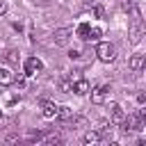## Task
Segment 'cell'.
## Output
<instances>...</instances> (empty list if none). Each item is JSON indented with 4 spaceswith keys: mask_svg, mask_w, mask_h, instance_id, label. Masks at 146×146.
Masks as SVG:
<instances>
[{
    "mask_svg": "<svg viewBox=\"0 0 146 146\" xmlns=\"http://www.w3.org/2000/svg\"><path fill=\"white\" fill-rule=\"evenodd\" d=\"M144 121H146V112L139 110V112L128 114V116L121 121V128H123L125 132H130V130H144Z\"/></svg>",
    "mask_w": 146,
    "mask_h": 146,
    "instance_id": "6da1fadb",
    "label": "cell"
},
{
    "mask_svg": "<svg viewBox=\"0 0 146 146\" xmlns=\"http://www.w3.org/2000/svg\"><path fill=\"white\" fill-rule=\"evenodd\" d=\"M96 57H98L100 62H114V57H116L114 43H110V41H98V43H96Z\"/></svg>",
    "mask_w": 146,
    "mask_h": 146,
    "instance_id": "7a4b0ae2",
    "label": "cell"
},
{
    "mask_svg": "<svg viewBox=\"0 0 146 146\" xmlns=\"http://www.w3.org/2000/svg\"><path fill=\"white\" fill-rule=\"evenodd\" d=\"M91 91V103L94 105H100V103H105V98H107V94L112 91V87L110 84H98V87H94V89H89Z\"/></svg>",
    "mask_w": 146,
    "mask_h": 146,
    "instance_id": "3957f363",
    "label": "cell"
},
{
    "mask_svg": "<svg viewBox=\"0 0 146 146\" xmlns=\"http://www.w3.org/2000/svg\"><path fill=\"white\" fill-rule=\"evenodd\" d=\"M41 71H43V62H41L39 57H27V59H25V75H27V78L41 73Z\"/></svg>",
    "mask_w": 146,
    "mask_h": 146,
    "instance_id": "277c9868",
    "label": "cell"
},
{
    "mask_svg": "<svg viewBox=\"0 0 146 146\" xmlns=\"http://www.w3.org/2000/svg\"><path fill=\"white\" fill-rule=\"evenodd\" d=\"M89 89H91L89 80H84V78H78V80H73L71 94H75V96H84V94H89Z\"/></svg>",
    "mask_w": 146,
    "mask_h": 146,
    "instance_id": "5b68a950",
    "label": "cell"
},
{
    "mask_svg": "<svg viewBox=\"0 0 146 146\" xmlns=\"http://www.w3.org/2000/svg\"><path fill=\"white\" fill-rule=\"evenodd\" d=\"M71 34H73V30H71V27H59V30H55L52 39H55V43H57V46H66Z\"/></svg>",
    "mask_w": 146,
    "mask_h": 146,
    "instance_id": "8992f818",
    "label": "cell"
},
{
    "mask_svg": "<svg viewBox=\"0 0 146 146\" xmlns=\"http://www.w3.org/2000/svg\"><path fill=\"white\" fill-rule=\"evenodd\" d=\"M110 119H112V123H121L125 119V112L119 103H110Z\"/></svg>",
    "mask_w": 146,
    "mask_h": 146,
    "instance_id": "52a82bcc",
    "label": "cell"
},
{
    "mask_svg": "<svg viewBox=\"0 0 146 146\" xmlns=\"http://www.w3.org/2000/svg\"><path fill=\"white\" fill-rule=\"evenodd\" d=\"M141 36H144V25H141V21H135L132 27H130V41L132 43H139Z\"/></svg>",
    "mask_w": 146,
    "mask_h": 146,
    "instance_id": "ba28073f",
    "label": "cell"
},
{
    "mask_svg": "<svg viewBox=\"0 0 146 146\" xmlns=\"http://www.w3.org/2000/svg\"><path fill=\"white\" fill-rule=\"evenodd\" d=\"M41 114L46 119H55L57 116V105L50 103V100H41Z\"/></svg>",
    "mask_w": 146,
    "mask_h": 146,
    "instance_id": "9c48e42d",
    "label": "cell"
},
{
    "mask_svg": "<svg viewBox=\"0 0 146 146\" xmlns=\"http://www.w3.org/2000/svg\"><path fill=\"white\" fill-rule=\"evenodd\" d=\"M16 82V75L7 68V66H0V84L2 87H9V84H14Z\"/></svg>",
    "mask_w": 146,
    "mask_h": 146,
    "instance_id": "30bf717a",
    "label": "cell"
},
{
    "mask_svg": "<svg viewBox=\"0 0 146 146\" xmlns=\"http://www.w3.org/2000/svg\"><path fill=\"white\" fill-rule=\"evenodd\" d=\"M128 66H130V71H135V73H139L141 68H144V55H132L130 59H128Z\"/></svg>",
    "mask_w": 146,
    "mask_h": 146,
    "instance_id": "8fae6325",
    "label": "cell"
},
{
    "mask_svg": "<svg viewBox=\"0 0 146 146\" xmlns=\"http://www.w3.org/2000/svg\"><path fill=\"white\" fill-rule=\"evenodd\" d=\"M103 141V135L98 132V130H89L87 135H84V144L87 146H96V144H100Z\"/></svg>",
    "mask_w": 146,
    "mask_h": 146,
    "instance_id": "7c38bea8",
    "label": "cell"
},
{
    "mask_svg": "<svg viewBox=\"0 0 146 146\" xmlns=\"http://www.w3.org/2000/svg\"><path fill=\"white\" fill-rule=\"evenodd\" d=\"M71 87H73V80H71L68 75H62V78L57 80V89H59V91H64V94H71Z\"/></svg>",
    "mask_w": 146,
    "mask_h": 146,
    "instance_id": "4fadbf2b",
    "label": "cell"
},
{
    "mask_svg": "<svg viewBox=\"0 0 146 146\" xmlns=\"http://www.w3.org/2000/svg\"><path fill=\"white\" fill-rule=\"evenodd\" d=\"M57 119H62V121L73 119V110H71L68 105H59V107H57Z\"/></svg>",
    "mask_w": 146,
    "mask_h": 146,
    "instance_id": "5bb4252c",
    "label": "cell"
},
{
    "mask_svg": "<svg viewBox=\"0 0 146 146\" xmlns=\"http://www.w3.org/2000/svg\"><path fill=\"white\" fill-rule=\"evenodd\" d=\"M39 141L46 144V146H57V144H62V137H59V135H46V137H41Z\"/></svg>",
    "mask_w": 146,
    "mask_h": 146,
    "instance_id": "9a60e30c",
    "label": "cell"
},
{
    "mask_svg": "<svg viewBox=\"0 0 146 146\" xmlns=\"http://www.w3.org/2000/svg\"><path fill=\"white\" fill-rule=\"evenodd\" d=\"M2 62H5V64H18V52H16V50H7V52L2 55Z\"/></svg>",
    "mask_w": 146,
    "mask_h": 146,
    "instance_id": "2e32d148",
    "label": "cell"
},
{
    "mask_svg": "<svg viewBox=\"0 0 146 146\" xmlns=\"http://www.w3.org/2000/svg\"><path fill=\"white\" fill-rule=\"evenodd\" d=\"M103 36V30L100 27H89V34H87V41H98Z\"/></svg>",
    "mask_w": 146,
    "mask_h": 146,
    "instance_id": "e0dca14e",
    "label": "cell"
},
{
    "mask_svg": "<svg viewBox=\"0 0 146 146\" xmlns=\"http://www.w3.org/2000/svg\"><path fill=\"white\" fill-rule=\"evenodd\" d=\"M89 27H91L89 23H80V25H78V30H75V32H78V36L87 41V34H89Z\"/></svg>",
    "mask_w": 146,
    "mask_h": 146,
    "instance_id": "ac0fdd59",
    "label": "cell"
},
{
    "mask_svg": "<svg viewBox=\"0 0 146 146\" xmlns=\"http://www.w3.org/2000/svg\"><path fill=\"white\" fill-rule=\"evenodd\" d=\"M119 7H121L123 11H130V9L135 7V0H119Z\"/></svg>",
    "mask_w": 146,
    "mask_h": 146,
    "instance_id": "d6986e66",
    "label": "cell"
},
{
    "mask_svg": "<svg viewBox=\"0 0 146 146\" xmlns=\"http://www.w3.org/2000/svg\"><path fill=\"white\" fill-rule=\"evenodd\" d=\"M94 16H96V18H103V16H105V7H103V5H96V7H94Z\"/></svg>",
    "mask_w": 146,
    "mask_h": 146,
    "instance_id": "ffe728a7",
    "label": "cell"
},
{
    "mask_svg": "<svg viewBox=\"0 0 146 146\" xmlns=\"http://www.w3.org/2000/svg\"><path fill=\"white\" fill-rule=\"evenodd\" d=\"M5 141H7V144H11V141H18V135H16V132H9V135H5Z\"/></svg>",
    "mask_w": 146,
    "mask_h": 146,
    "instance_id": "44dd1931",
    "label": "cell"
},
{
    "mask_svg": "<svg viewBox=\"0 0 146 146\" xmlns=\"http://www.w3.org/2000/svg\"><path fill=\"white\" fill-rule=\"evenodd\" d=\"M68 55H71V59H78V57H80V50H78V48H73Z\"/></svg>",
    "mask_w": 146,
    "mask_h": 146,
    "instance_id": "7402d4cb",
    "label": "cell"
},
{
    "mask_svg": "<svg viewBox=\"0 0 146 146\" xmlns=\"http://www.w3.org/2000/svg\"><path fill=\"white\" fill-rule=\"evenodd\" d=\"M137 103L144 105V103H146V96H144V94H137Z\"/></svg>",
    "mask_w": 146,
    "mask_h": 146,
    "instance_id": "603a6c76",
    "label": "cell"
},
{
    "mask_svg": "<svg viewBox=\"0 0 146 146\" xmlns=\"http://www.w3.org/2000/svg\"><path fill=\"white\" fill-rule=\"evenodd\" d=\"M5 11H7V2H5V0H0V16H2Z\"/></svg>",
    "mask_w": 146,
    "mask_h": 146,
    "instance_id": "cb8c5ba5",
    "label": "cell"
},
{
    "mask_svg": "<svg viewBox=\"0 0 146 146\" xmlns=\"http://www.w3.org/2000/svg\"><path fill=\"white\" fill-rule=\"evenodd\" d=\"M0 119H2V112H0Z\"/></svg>",
    "mask_w": 146,
    "mask_h": 146,
    "instance_id": "d4e9b609",
    "label": "cell"
}]
</instances>
